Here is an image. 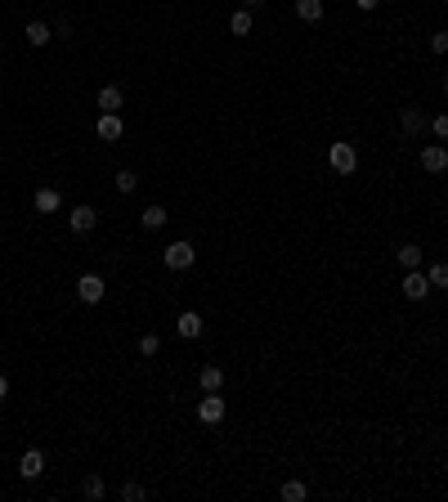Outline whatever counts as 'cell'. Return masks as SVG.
Instances as JSON below:
<instances>
[{
  "instance_id": "6da1fadb",
  "label": "cell",
  "mask_w": 448,
  "mask_h": 502,
  "mask_svg": "<svg viewBox=\"0 0 448 502\" xmlns=\"http://www.w3.org/2000/svg\"><path fill=\"white\" fill-rule=\"evenodd\" d=\"M328 166L337 170V175H355V170H359L355 144H332V148H328Z\"/></svg>"
},
{
  "instance_id": "7a4b0ae2",
  "label": "cell",
  "mask_w": 448,
  "mask_h": 502,
  "mask_svg": "<svg viewBox=\"0 0 448 502\" xmlns=\"http://www.w3.org/2000/svg\"><path fill=\"white\" fill-rule=\"evenodd\" d=\"M161 260H166V269H188V265L197 260V251H193V242L179 238V242H170V247L161 251Z\"/></svg>"
},
{
  "instance_id": "3957f363",
  "label": "cell",
  "mask_w": 448,
  "mask_h": 502,
  "mask_svg": "<svg viewBox=\"0 0 448 502\" xmlns=\"http://www.w3.org/2000/svg\"><path fill=\"white\" fill-rule=\"evenodd\" d=\"M103 292H108V283H103L99 274H81V278H76V296H81L85 305H99Z\"/></svg>"
},
{
  "instance_id": "277c9868",
  "label": "cell",
  "mask_w": 448,
  "mask_h": 502,
  "mask_svg": "<svg viewBox=\"0 0 448 502\" xmlns=\"http://www.w3.org/2000/svg\"><path fill=\"white\" fill-rule=\"evenodd\" d=\"M197 422H206V426L224 422V395H220V391H211L202 404H197Z\"/></svg>"
},
{
  "instance_id": "5b68a950",
  "label": "cell",
  "mask_w": 448,
  "mask_h": 502,
  "mask_svg": "<svg viewBox=\"0 0 448 502\" xmlns=\"http://www.w3.org/2000/svg\"><path fill=\"white\" fill-rule=\"evenodd\" d=\"M94 135H99V139H108V144H117V139L126 135V121H121V112H103V117H99V126H94Z\"/></svg>"
},
{
  "instance_id": "8992f818",
  "label": "cell",
  "mask_w": 448,
  "mask_h": 502,
  "mask_svg": "<svg viewBox=\"0 0 448 502\" xmlns=\"http://www.w3.org/2000/svg\"><path fill=\"white\" fill-rule=\"evenodd\" d=\"M404 296L408 301H426V296H431V278H426L422 269H408L404 274Z\"/></svg>"
},
{
  "instance_id": "52a82bcc",
  "label": "cell",
  "mask_w": 448,
  "mask_h": 502,
  "mask_svg": "<svg viewBox=\"0 0 448 502\" xmlns=\"http://www.w3.org/2000/svg\"><path fill=\"white\" fill-rule=\"evenodd\" d=\"M422 170L444 175V170H448V148H444V144H426V148H422Z\"/></svg>"
},
{
  "instance_id": "ba28073f",
  "label": "cell",
  "mask_w": 448,
  "mask_h": 502,
  "mask_svg": "<svg viewBox=\"0 0 448 502\" xmlns=\"http://www.w3.org/2000/svg\"><path fill=\"white\" fill-rule=\"evenodd\" d=\"M94 224H99V211H94V206H72V215H68L72 233H90Z\"/></svg>"
},
{
  "instance_id": "9c48e42d",
  "label": "cell",
  "mask_w": 448,
  "mask_h": 502,
  "mask_svg": "<svg viewBox=\"0 0 448 502\" xmlns=\"http://www.w3.org/2000/svg\"><path fill=\"white\" fill-rule=\"evenodd\" d=\"M41 471H45V453L41 449H27L23 458H18V476H23V480H36Z\"/></svg>"
},
{
  "instance_id": "30bf717a",
  "label": "cell",
  "mask_w": 448,
  "mask_h": 502,
  "mask_svg": "<svg viewBox=\"0 0 448 502\" xmlns=\"http://www.w3.org/2000/svg\"><path fill=\"white\" fill-rule=\"evenodd\" d=\"M175 332L184 337V341H193V337H202V314L197 310H184V314L175 319Z\"/></svg>"
},
{
  "instance_id": "8fae6325",
  "label": "cell",
  "mask_w": 448,
  "mask_h": 502,
  "mask_svg": "<svg viewBox=\"0 0 448 502\" xmlns=\"http://www.w3.org/2000/svg\"><path fill=\"white\" fill-rule=\"evenodd\" d=\"M32 202H36V211H41V215H54L63 206V197H59V188H36Z\"/></svg>"
},
{
  "instance_id": "7c38bea8",
  "label": "cell",
  "mask_w": 448,
  "mask_h": 502,
  "mask_svg": "<svg viewBox=\"0 0 448 502\" xmlns=\"http://www.w3.org/2000/svg\"><path fill=\"white\" fill-rule=\"evenodd\" d=\"M399 126H404V135H422V130L431 126V121H426V112H422V108H404Z\"/></svg>"
},
{
  "instance_id": "4fadbf2b",
  "label": "cell",
  "mask_w": 448,
  "mask_h": 502,
  "mask_svg": "<svg viewBox=\"0 0 448 502\" xmlns=\"http://www.w3.org/2000/svg\"><path fill=\"white\" fill-rule=\"evenodd\" d=\"M166 206H144V211H139V224H144L148 233H157V229H166Z\"/></svg>"
},
{
  "instance_id": "5bb4252c",
  "label": "cell",
  "mask_w": 448,
  "mask_h": 502,
  "mask_svg": "<svg viewBox=\"0 0 448 502\" xmlns=\"http://www.w3.org/2000/svg\"><path fill=\"white\" fill-rule=\"evenodd\" d=\"M197 386H202L206 395L211 391H224V368H215V364H206L202 373H197Z\"/></svg>"
},
{
  "instance_id": "9a60e30c",
  "label": "cell",
  "mask_w": 448,
  "mask_h": 502,
  "mask_svg": "<svg viewBox=\"0 0 448 502\" xmlns=\"http://www.w3.org/2000/svg\"><path fill=\"white\" fill-rule=\"evenodd\" d=\"M23 36H27V45H36V50H41V45H50V36H54V32H50V23H27V32H23Z\"/></svg>"
},
{
  "instance_id": "2e32d148",
  "label": "cell",
  "mask_w": 448,
  "mask_h": 502,
  "mask_svg": "<svg viewBox=\"0 0 448 502\" xmlns=\"http://www.w3.org/2000/svg\"><path fill=\"white\" fill-rule=\"evenodd\" d=\"M296 18L301 23H319L323 18V0H296Z\"/></svg>"
},
{
  "instance_id": "e0dca14e",
  "label": "cell",
  "mask_w": 448,
  "mask_h": 502,
  "mask_svg": "<svg viewBox=\"0 0 448 502\" xmlns=\"http://www.w3.org/2000/svg\"><path fill=\"white\" fill-rule=\"evenodd\" d=\"M229 32L233 36H251V9H238V14L229 18Z\"/></svg>"
},
{
  "instance_id": "ac0fdd59",
  "label": "cell",
  "mask_w": 448,
  "mask_h": 502,
  "mask_svg": "<svg viewBox=\"0 0 448 502\" xmlns=\"http://www.w3.org/2000/svg\"><path fill=\"white\" fill-rule=\"evenodd\" d=\"M99 108L103 112H117L121 108V90H117V85H103V90H99Z\"/></svg>"
},
{
  "instance_id": "d6986e66",
  "label": "cell",
  "mask_w": 448,
  "mask_h": 502,
  "mask_svg": "<svg viewBox=\"0 0 448 502\" xmlns=\"http://www.w3.org/2000/svg\"><path fill=\"white\" fill-rule=\"evenodd\" d=\"M395 256H399V265H404V269H417V265H422V247H413V242H404Z\"/></svg>"
},
{
  "instance_id": "ffe728a7",
  "label": "cell",
  "mask_w": 448,
  "mask_h": 502,
  "mask_svg": "<svg viewBox=\"0 0 448 502\" xmlns=\"http://www.w3.org/2000/svg\"><path fill=\"white\" fill-rule=\"evenodd\" d=\"M426 278H431V287L444 292V287H448V260H435L431 269H426Z\"/></svg>"
},
{
  "instance_id": "44dd1931",
  "label": "cell",
  "mask_w": 448,
  "mask_h": 502,
  "mask_svg": "<svg viewBox=\"0 0 448 502\" xmlns=\"http://www.w3.org/2000/svg\"><path fill=\"white\" fill-rule=\"evenodd\" d=\"M81 494H85V498H103V494H108V485H103L99 476H85V480H81Z\"/></svg>"
},
{
  "instance_id": "7402d4cb",
  "label": "cell",
  "mask_w": 448,
  "mask_h": 502,
  "mask_svg": "<svg viewBox=\"0 0 448 502\" xmlns=\"http://www.w3.org/2000/svg\"><path fill=\"white\" fill-rule=\"evenodd\" d=\"M117 498H121V502H144V498H148V489L130 480V485H121V494H117Z\"/></svg>"
},
{
  "instance_id": "603a6c76",
  "label": "cell",
  "mask_w": 448,
  "mask_h": 502,
  "mask_svg": "<svg viewBox=\"0 0 448 502\" xmlns=\"http://www.w3.org/2000/svg\"><path fill=\"white\" fill-rule=\"evenodd\" d=\"M305 494H310L305 480H287V485H283V498H287V502H305Z\"/></svg>"
},
{
  "instance_id": "cb8c5ba5",
  "label": "cell",
  "mask_w": 448,
  "mask_h": 502,
  "mask_svg": "<svg viewBox=\"0 0 448 502\" xmlns=\"http://www.w3.org/2000/svg\"><path fill=\"white\" fill-rule=\"evenodd\" d=\"M117 188H121V193H135V188H139V175H135V170H117Z\"/></svg>"
},
{
  "instance_id": "d4e9b609",
  "label": "cell",
  "mask_w": 448,
  "mask_h": 502,
  "mask_svg": "<svg viewBox=\"0 0 448 502\" xmlns=\"http://www.w3.org/2000/svg\"><path fill=\"white\" fill-rule=\"evenodd\" d=\"M157 350H161V337L157 332H144V337H139V355H157Z\"/></svg>"
},
{
  "instance_id": "484cf974",
  "label": "cell",
  "mask_w": 448,
  "mask_h": 502,
  "mask_svg": "<svg viewBox=\"0 0 448 502\" xmlns=\"http://www.w3.org/2000/svg\"><path fill=\"white\" fill-rule=\"evenodd\" d=\"M431 130H435V139H448V112H440V117H431Z\"/></svg>"
},
{
  "instance_id": "4316f807",
  "label": "cell",
  "mask_w": 448,
  "mask_h": 502,
  "mask_svg": "<svg viewBox=\"0 0 448 502\" xmlns=\"http://www.w3.org/2000/svg\"><path fill=\"white\" fill-rule=\"evenodd\" d=\"M431 50H435V54H448V32H435V36H431Z\"/></svg>"
},
{
  "instance_id": "83f0119b",
  "label": "cell",
  "mask_w": 448,
  "mask_h": 502,
  "mask_svg": "<svg viewBox=\"0 0 448 502\" xmlns=\"http://www.w3.org/2000/svg\"><path fill=\"white\" fill-rule=\"evenodd\" d=\"M9 400V377H0V404Z\"/></svg>"
},
{
  "instance_id": "f1b7e54d",
  "label": "cell",
  "mask_w": 448,
  "mask_h": 502,
  "mask_svg": "<svg viewBox=\"0 0 448 502\" xmlns=\"http://www.w3.org/2000/svg\"><path fill=\"white\" fill-rule=\"evenodd\" d=\"M355 5H359V9H377L381 0H355Z\"/></svg>"
},
{
  "instance_id": "f546056e",
  "label": "cell",
  "mask_w": 448,
  "mask_h": 502,
  "mask_svg": "<svg viewBox=\"0 0 448 502\" xmlns=\"http://www.w3.org/2000/svg\"><path fill=\"white\" fill-rule=\"evenodd\" d=\"M242 5H247V9H260V5H265V0H242Z\"/></svg>"
},
{
  "instance_id": "4dcf8cb0",
  "label": "cell",
  "mask_w": 448,
  "mask_h": 502,
  "mask_svg": "<svg viewBox=\"0 0 448 502\" xmlns=\"http://www.w3.org/2000/svg\"><path fill=\"white\" fill-rule=\"evenodd\" d=\"M444 94H448V77H444Z\"/></svg>"
}]
</instances>
